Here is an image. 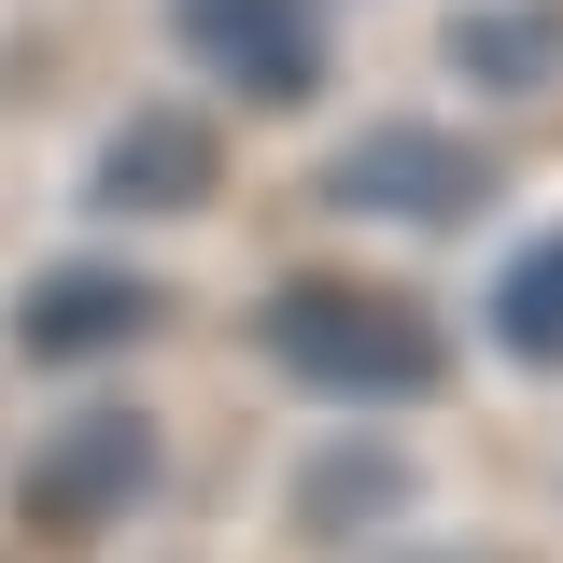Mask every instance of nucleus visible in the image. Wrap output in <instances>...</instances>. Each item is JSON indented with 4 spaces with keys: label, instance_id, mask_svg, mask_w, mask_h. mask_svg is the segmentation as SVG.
<instances>
[{
    "label": "nucleus",
    "instance_id": "nucleus-5",
    "mask_svg": "<svg viewBox=\"0 0 563 563\" xmlns=\"http://www.w3.org/2000/svg\"><path fill=\"white\" fill-rule=\"evenodd\" d=\"M169 43L211 70V99H240V113H310L324 99V14L310 0H169Z\"/></svg>",
    "mask_w": 563,
    "mask_h": 563
},
{
    "label": "nucleus",
    "instance_id": "nucleus-8",
    "mask_svg": "<svg viewBox=\"0 0 563 563\" xmlns=\"http://www.w3.org/2000/svg\"><path fill=\"white\" fill-rule=\"evenodd\" d=\"M451 70L479 99H550L563 85V0H465L451 14Z\"/></svg>",
    "mask_w": 563,
    "mask_h": 563
},
{
    "label": "nucleus",
    "instance_id": "nucleus-4",
    "mask_svg": "<svg viewBox=\"0 0 563 563\" xmlns=\"http://www.w3.org/2000/svg\"><path fill=\"white\" fill-rule=\"evenodd\" d=\"M324 211L352 225H409V240H451V225H479L493 211V155L465 128H409V113H380V128H352L324 155Z\"/></svg>",
    "mask_w": 563,
    "mask_h": 563
},
{
    "label": "nucleus",
    "instance_id": "nucleus-1",
    "mask_svg": "<svg viewBox=\"0 0 563 563\" xmlns=\"http://www.w3.org/2000/svg\"><path fill=\"white\" fill-rule=\"evenodd\" d=\"M254 366L310 409H437L451 395V324L352 268H296L254 296Z\"/></svg>",
    "mask_w": 563,
    "mask_h": 563
},
{
    "label": "nucleus",
    "instance_id": "nucleus-9",
    "mask_svg": "<svg viewBox=\"0 0 563 563\" xmlns=\"http://www.w3.org/2000/svg\"><path fill=\"white\" fill-rule=\"evenodd\" d=\"M479 324H493V352H507V366H563V225H536V240L493 268Z\"/></svg>",
    "mask_w": 563,
    "mask_h": 563
},
{
    "label": "nucleus",
    "instance_id": "nucleus-3",
    "mask_svg": "<svg viewBox=\"0 0 563 563\" xmlns=\"http://www.w3.org/2000/svg\"><path fill=\"white\" fill-rule=\"evenodd\" d=\"M0 339H14V366H43V380H99L141 339H169V282L128 268V254H43V268L14 282Z\"/></svg>",
    "mask_w": 563,
    "mask_h": 563
},
{
    "label": "nucleus",
    "instance_id": "nucleus-10",
    "mask_svg": "<svg viewBox=\"0 0 563 563\" xmlns=\"http://www.w3.org/2000/svg\"><path fill=\"white\" fill-rule=\"evenodd\" d=\"M366 563H521V550H493V536H409V550H366Z\"/></svg>",
    "mask_w": 563,
    "mask_h": 563
},
{
    "label": "nucleus",
    "instance_id": "nucleus-7",
    "mask_svg": "<svg viewBox=\"0 0 563 563\" xmlns=\"http://www.w3.org/2000/svg\"><path fill=\"white\" fill-rule=\"evenodd\" d=\"M422 465L395 437H324V451H296V479H282V521L310 536V550H352V536H395L409 521Z\"/></svg>",
    "mask_w": 563,
    "mask_h": 563
},
{
    "label": "nucleus",
    "instance_id": "nucleus-6",
    "mask_svg": "<svg viewBox=\"0 0 563 563\" xmlns=\"http://www.w3.org/2000/svg\"><path fill=\"white\" fill-rule=\"evenodd\" d=\"M211 198H225V128L184 113V99L113 113L99 155H85V211H99V225H184V211H211Z\"/></svg>",
    "mask_w": 563,
    "mask_h": 563
},
{
    "label": "nucleus",
    "instance_id": "nucleus-2",
    "mask_svg": "<svg viewBox=\"0 0 563 563\" xmlns=\"http://www.w3.org/2000/svg\"><path fill=\"white\" fill-rule=\"evenodd\" d=\"M155 493H169V422L141 395H70L14 451V536L29 550H113Z\"/></svg>",
    "mask_w": 563,
    "mask_h": 563
}]
</instances>
